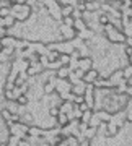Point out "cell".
<instances>
[{"instance_id":"22","label":"cell","mask_w":132,"mask_h":146,"mask_svg":"<svg viewBox=\"0 0 132 146\" xmlns=\"http://www.w3.org/2000/svg\"><path fill=\"white\" fill-rule=\"evenodd\" d=\"M7 34H8V29H7L5 26H2V25H0V39H2V37H5Z\"/></svg>"},{"instance_id":"5","label":"cell","mask_w":132,"mask_h":146,"mask_svg":"<svg viewBox=\"0 0 132 146\" xmlns=\"http://www.w3.org/2000/svg\"><path fill=\"white\" fill-rule=\"evenodd\" d=\"M98 76H100V70L90 68L88 72H85V73H83V78H82V80H83L85 83H93V81H95Z\"/></svg>"},{"instance_id":"15","label":"cell","mask_w":132,"mask_h":146,"mask_svg":"<svg viewBox=\"0 0 132 146\" xmlns=\"http://www.w3.org/2000/svg\"><path fill=\"white\" fill-rule=\"evenodd\" d=\"M122 76L126 80H129L132 76V65H127V67L122 68Z\"/></svg>"},{"instance_id":"8","label":"cell","mask_w":132,"mask_h":146,"mask_svg":"<svg viewBox=\"0 0 132 146\" xmlns=\"http://www.w3.org/2000/svg\"><path fill=\"white\" fill-rule=\"evenodd\" d=\"M93 36H95V34H93V29H90V28H86V29H83V31L77 33V37L82 39V41H90Z\"/></svg>"},{"instance_id":"20","label":"cell","mask_w":132,"mask_h":146,"mask_svg":"<svg viewBox=\"0 0 132 146\" xmlns=\"http://www.w3.org/2000/svg\"><path fill=\"white\" fill-rule=\"evenodd\" d=\"M7 15H10V8L8 7H2L0 8V16H7Z\"/></svg>"},{"instance_id":"29","label":"cell","mask_w":132,"mask_h":146,"mask_svg":"<svg viewBox=\"0 0 132 146\" xmlns=\"http://www.w3.org/2000/svg\"><path fill=\"white\" fill-rule=\"evenodd\" d=\"M0 146H8V143H7V141H2V143H0Z\"/></svg>"},{"instance_id":"26","label":"cell","mask_w":132,"mask_h":146,"mask_svg":"<svg viewBox=\"0 0 132 146\" xmlns=\"http://www.w3.org/2000/svg\"><path fill=\"white\" fill-rule=\"evenodd\" d=\"M126 46L132 47V36H127V37H126Z\"/></svg>"},{"instance_id":"12","label":"cell","mask_w":132,"mask_h":146,"mask_svg":"<svg viewBox=\"0 0 132 146\" xmlns=\"http://www.w3.org/2000/svg\"><path fill=\"white\" fill-rule=\"evenodd\" d=\"M74 28L75 29H77V33L78 31H83V29H86V23H85V20L83 18H77V20H75V23H74Z\"/></svg>"},{"instance_id":"10","label":"cell","mask_w":132,"mask_h":146,"mask_svg":"<svg viewBox=\"0 0 132 146\" xmlns=\"http://www.w3.org/2000/svg\"><path fill=\"white\" fill-rule=\"evenodd\" d=\"M56 120H57L59 127H65V125H69V122H70L69 115H67V114H64V112H59V115L56 117Z\"/></svg>"},{"instance_id":"2","label":"cell","mask_w":132,"mask_h":146,"mask_svg":"<svg viewBox=\"0 0 132 146\" xmlns=\"http://www.w3.org/2000/svg\"><path fill=\"white\" fill-rule=\"evenodd\" d=\"M10 13L13 16H15V20L16 21H26L28 18H31V7L29 5H11V8H10Z\"/></svg>"},{"instance_id":"24","label":"cell","mask_w":132,"mask_h":146,"mask_svg":"<svg viewBox=\"0 0 132 146\" xmlns=\"http://www.w3.org/2000/svg\"><path fill=\"white\" fill-rule=\"evenodd\" d=\"M23 120H25V123H31L33 117H31V115H29V114H26V115H25V119H23Z\"/></svg>"},{"instance_id":"1","label":"cell","mask_w":132,"mask_h":146,"mask_svg":"<svg viewBox=\"0 0 132 146\" xmlns=\"http://www.w3.org/2000/svg\"><path fill=\"white\" fill-rule=\"evenodd\" d=\"M103 31H105L106 37H108V41L111 42V44H122V42H126V34L121 31V29H117L111 25V23H108L103 26Z\"/></svg>"},{"instance_id":"3","label":"cell","mask_w":132,"mask_h":146,"mask_svg":"<svg viewBox=\"0 0 132 146\" xmlns=\"http://www.w3.org/2000/svg\"><path fill=\"white\" fill-rule=\"evenodd\" d=\"M59 33H60V37L64 41H74L77 37V29L72 26H65V25H60L59 28Z\"/></svg>"},{"instance_id":"17","label":"cell","mask_w":132,"mask_h":146,"mask_svg":"<svg viewBox=\"0 0 132 146\" xmlns=\"http://www.w3.org/2000/svg\"><path fill=\"white\" fill-rule=\"evenodd\" d=\"M28 101H29V99H28L26 94H21L20 98L16 99V104H18V106H26V104H28Z\"/></svg>"},{"instance_id":"13","label":"cell","mask_w":132,"mask_h":146,"mask_svg":"<svg viewBox=\"0 0 132 146\" xmlns=\"http://www.w3.org/2000/svg\"><path fill=\"white\" fill-rule=\"evenodd\" d=\"M91 115H93V110L88 109V110H85V112H82V117H80V120L82 122H85V123H88L91 119Z\"/></svg>"},{"instance_id":"16","label":"cell","mask_w":132,"mask_h":146,"mask_svg":"<svg viewBox=\"0 0 132 146\" xmlns=\"http://www.w3.org/2000/svg\"><path fill=\"white\" fill-rule=\"evenodd\" d=\"M74 23H75L74 16H64L62 18V25H65V26H72L74 28Z\"/></svg>"},{"instance_id":"9","label":"cell","mask_w":132,"mask_h":146,"mask_svg":"<svg viewBox=\"0 0 132 146\" xmlns=\"http://www.w3.org/2000/svg\"><path fill=\"white\" fill-rule=\"evenodd\" d=\"M56 91V78H49L44 84V93L46 94H52Z\"/></svg>"},{"instance_id":"18","label":"cell","mask_w":132,"mask_h":146,"mask_svg":"<svg viewBox=\"0 0 132 146\" xmlns=\"http://www.w3.org/2000/svg\"><path fill=\"white\" fill-rule=\"evenodd\" d=\"M0 115H2V119H3V120H7V122H8V120H10V117H11V112L5 107V109H2Z\"/></svg>"},{"instance_id":"7","label":"cell","mask_w":132,"mask_h":146,"mask_svg":"<svg viewBox=\"0 0 132 146\" xmlns=\"http://www.w3.org/2000/svg\"><path fill=\"white\" fill-rule=\"evenodd\" d=\"M69 75H70V68L67 65H62L59 70H56V76L60 80H69Z\"/></svg>"},{"instance_id":"27","label":"cell","mask_w":132,"mask_h":146,"mask_svg":"<svg viewBox=\"0 0 132 146\" xmlns=\"http://www.w3.org/2000/svg\"><path fill=\"white\" fill-rule=\"evenodd\" d=\"M25 5V3H26V0H15V2H13V5Z\"/></svg>"},{"instance_id":"14","label":"cell","mask_w":132,"mask_h":146,"mask_svg":"<svg viewBox=\"0 0 132 146\" xmlns=\"http://www.w3.org/2000/svg\"><path fill=\"white\" fill-rule=\"evenodd\" d=\"M59 62H60V65H69L70 63V55L69 54H60V55H59Z\"/></svg>"},{"instance_id":"19","label":"cell","mask_w":132,"mask_h":146,"mask_svg":"<svg viewBox=\"0 0 132 146\" xmlns=\"http://www.w3.org/2000/svg\"><path fill=\"white\" fill-rule=\"evenodd\" d=\"M59 112H60V109L56 107V106H51V107H49V115H51V117H57Z\"/></svg>"},{"instance_id":"21","label":"cell","mask_w":132,"mask_h":146,"mask_svg":"<svg viewBox=\"0 0 132 146\" xmlns=\"http://www.w3.org/2000/svg\"><path fill=\"white\" fill-rule=\"evenodd\" d=\"M124 93H126V96L129 98V99H132V84H127V86H126V91H124Z\"/></svg>"},{"instance_id":"4","label":"cell","mask_w":132,"mask_h":146,"mask_svg":"<svg viewBox=\"0 0 132 146\" xmlns=\"http://www.w3.org/2000/svg\"><path fill=\"white\" fill-rule=\"evenodd\" d=\"M77 68L83 70V72H88L90 68H93V60L90 57H80L77 60Z\"/></svg>"},{"instance_id":"11","label":"cell","mask_w":132,"mask_h":146,"mask_svg":"<svg viewBox=\"0 0 132 146\" xmlns=\"http://www.w3.org/2000/svg\"><path fill=\"white\" fill-rule=\"evenodd\" d=\"M96 117H98L101 122H109V120H111V114H109L108 110H105V109L98 110V112H96Z\"/></svg>"},{"instance_id":"25","label":"cell","mask_w":132,"mask_h":146,"mask_svg":"<svg viewBox=\"0 0 132 146\" xmlns=\"http://www.w3.org/2000/svg\"><path fill=\"white\" fill-rule=\"evenodd\" d=\"M18 146H31V145H29L26 140H20L18 141Z\"/></svg>"},{"instance_id":"28","label":"cell","mask_w":132,"mask_h":146,"mask_svg":"<svg viewBox=\"0 0 132 146\" xmlns=\"http://www.w3.org/2000/svg\"><path fill=\"white\" fill-rule=\"evenodd\" d=\"M127 62H129V65H132V54L131 55H127Z\"/></svg>"},{"instance_id":"6","label":"cell","mask_w":132,"mask_h":146,"mask_svg":"<svg viewBox=\"0 0 132 146\" xmlns=\"http://www.w3.org/2000/svg\"><path fill=\"white\" fill-rule=\"evenodd\" d=\"M0 25L2 26H5L7 29H11V28L16 25V20H15V16L11 15H7V16H0Z\"/></svg>"},{"instance_id":"23","label":"cell","mask_w":132,"mask_h":146,"mask_svg":"<svg viewBox=\"0 0 132 146\" xmlns=\"http://www.w3.org/2000/svg\"><path fill=\"white\" fill-rule=\"evenodd\" d=\"M124 54H126V57H127V55H131V54H132V47L126 46V47H124Z\"/></svg>"}]
</instances>
